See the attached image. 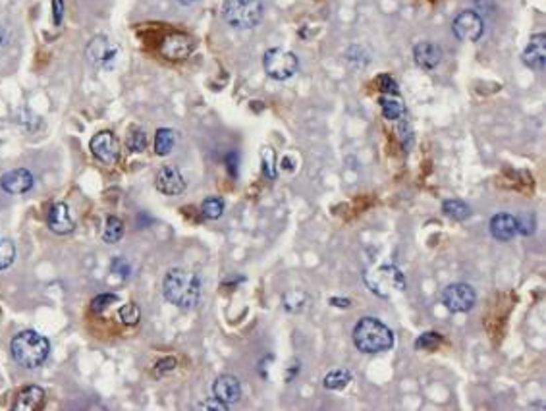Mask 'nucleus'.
Segmentation results:
<instances>
[{"label": "nucleus", "mask_w": 546, "mask_h": 411, "mask_svg": "<svg viewBox=\"0 0 546 411\" xmlns=\"http://www.w3.org/2000/svg\"><path fill=\"white\" fill-rule=\"evenodd\" d=\"M33 184H35V178L27 168L10 170L0 178V188L12 195H24L33 188Z\"/></svg>", "instance_id": "nucleus-10"}, {"label": "nucleus", "mask_w": 546, "mask_h": 411, "mask_svg": "<svg viewBox=\"0 0 546 411\" xmlns=\"http://www.w3.org/2000/svg\"><path fill=\"white\" fill-rule=\"evenodd\" d=\"M403 284H405V280H403L402 272H400L398 268L382 267L380 270H376L375 282H373L371 286H373V292L382 295V290H390V288L402 290Z\"/></svg>", "instance_id": "nucleus-18"}, {"label": "nucleus", "mask_w": 546, "mask_h": 411, "mask_svg": "<svg viewBox=\"0 0 546 411\" xmlns=\"http://www.w3.org/2000/svg\"><path fill=\"white\" fill-rule=\"evenodd\" d=\"M261 157H263V172H265V176L269 180H274L276 178V166H274V151L270 149V147H267V149H263V152H261Z\"/></svg>", "instance_id": "nucleus-30"}, {"label": "nucleus", "mask_w": 546, "mask_h": 411, "mask_svg": "<svg viewBox=\"0 0 546 411\" xmlns=\"http://www.w3.org/2000/svg\"><path fill=\"white\" fill-rule=\"evenodd\" d=\"M122 236H124V222L118 216H108L105 232H103V240L110 245H114L122 240Z\"/></svg>", "instance_id": "nucleus-23"}, {"label": "nucleus", "mask_w": 546, "mask_h": 411, "mask_svg": "<svg viewBox=\"0 0 546 411\" xmlns=\"http://www.w3.org/2000/svg\"><path fill=\"white\" fill-rule=\"evenodd\" d=\"M112 270L120 272L124 278L130 277V265H127V261L122 259V257H116V259L112 261Z\"/></svg>", "instance_id": "nucleus-34"}, {"label": "nucleus", "mask_w": 546, "mask_h": 411, "mask_svg": "<svg viewBox=\"0 0 546 411\" xmlns=\"http://www.w3.org/2000/svg\"><path fill=\"white\" fill-rule=\"evenodd\" d=\"M191 51H193V39L184 33H172L161 45L162 56H166L168 60H184L191 54Z\"/></svg>", "instance_id": "nucleus-11"}, {"label": "nucleus", "mask_w": 546, "mask_h": 411, "mask_svg": "<svg viewBox=\"0 0 546 411\" xmlns=\"http://www.w3.org/2000/svg\"><path fill=\"white\" fill-rule=\"evenodd\" d=\"M176 365H178V361H176L174 358H164V359H161L157 365H155V373H157V375L170 373V371H174V369H176Z\"/></svg>", "instance_id": "nucleus-33"}, {"label": "nucleus", "mask_w": 546, "mask_h": 411, "mask_svg": "<svg viewBox=\"0 0 546 411\" xmlns=\"http://www.w3.org/2000/svg\"><path fill=\"white\" fill-rule=\"evenodd\" d=\"M162 294L179 309H193L201 299V280L188 268H170L162 280Z\"/></svg>", "instance_id": "nucleus-1"}, {"label": "nucleus", "mask_w": 546, "mask_h": 411, "mask_svg": "<svg viewBox=\"0 0 546 411\" xmlns=\"http://www.w3.org/2000/svg\"><path fill=\"white\" fill-rule=\"evenodd\" d=\"M16 259V245L10 240L0 238V270L8 268Z\"/></svg>", "instance_id": "nucleus-26"}, {"label": "nucleus", "mask_w": 546, "mask_h": 411, "mask_svg": "<svg viewBox=\"0 0 546 411\" xmlns=\"http://www.w3.org/2000/svg\"><path fill=\"white\" fill-rule=\"evenodd\" d=\"M118 317L122 319V322L125 324H137L141 319V309L137 307V304H125L122 305V309L118 311Z\"/></svg>", "instance_id": "nucleus-27"}, {"label": "nucleus", "mask_w": 546, "mask_h": 411, "mask_svg": "<svg viewBox=\"0 0 546 411\" xmlns=\"http://www.w3.org/2000/svg\"><path fill=\"white\" fill-rule=\"evenodd\" d=\"M179 4H186V6H189V4H195L197 0H178Z\"/></svg>", "instance_id": "nucleus-41"}, {"label": "nucleus", "mask_w": 546, "mask_h": 411, "mask_svg": "<svg viewBox=\"0 0 546 411\" xmlns=\"http://www.w3.org/2000/svg\"><path fill=\"white\" fill-rule=\"evenodd\" d=\"M45 405V392L39 386H26L21 392L18 394L16 402H14V410L16 411H35L41 410Z\"/></svg>", "instance_id": "nucleus-19"}, {"label": "nucleus", "mask_w": 546, "mask_h": 411, "mask_svg": "<svg viewBox=\"0 0 546 411\" xmlns=\"http://www.w3.org/2000/svg\"><path fill=\"white\" fill-rule=\"evenodd\" d=\"M12 358L18 361L21 367L27 369H37L41 367L51 353V344L49 340L35 331H24L16 334L10 344Z\"/></svg>", "instance_id": "nucleus-3"}, {"label": "nucleus", "mask_w": 546, "mask_h": 411, "mask_svg": "<svg viewBox=\"0 0 546 411\" xmlns=\"http://www.w3.org/2000/svg\"><path fill=\"white\" fill-rule=\"evenodd\" d=\"M116 46L112 45L107 37L103 35H97L91 41L89 45H87V58H89V62L93 64V66H97V68H108L110 64L116 60Z\"/></svg>", "instance_id": "nucleus-9"}, {"label": "nucleus", "mask_w": 546, "mask_h": 411, "mask_svg": "<svg viewBox=\"0 0 546 411\" xmlns=\"http://www.w3.org/2000/svg\"><path fill=\"white\" fill-rule=\"evenodd\" d=\"M53 19L56 26H60L64 19V0H53Z\"/></svg>", "instance_id": "nucleus-35"}, {"label": "nucleus", "mask_w": 546, "mask_h": 411, "mask_svg": "<svg viewBox=\"0 0 546 411\" xmlns=\"http://www.w3.org/2000/svg\"><path fill=\"white\" fill-rule=\"evenodd\" d=\"M452 31L454 35L464 41V43H475L483 37L484 24L483 18L473 12V10H466V12H459L454 21H452Z\"/></svg>", "instance_id": "nucleus-6"}, {"label": "nucleus", "mask_w": 546, "mask_h": 411, "mask_svg": "<svg viewBox=\"0 0 546 411\" xmlns=\"http://www.w3.org/2000/svg\"><path fill=\"white\" fill-rule=\"evenodd\" d=\"M442 342V336L439 332H425L419 338L415 340V348L417 349H434Z\"/></svg>", "instance_id": "nucleus-28"}, {"label": "nucleus", "mask_w": 546, "mask_h": 411, "mask_svg": "<svg viewBox=\"0 0 546 411\" xmlns=\"http://www.w3.org/2000/svg\"><path fill=\"white\" fill-rule=\"evenodd\" d=\"M376 83H378V89L382 91L385 95H398V83H396L390 76H378V80H376Z\"/></svg>", "instance_id": "nucleus-32"}, {"label": "nucleus", "mask_w": 546, "mask_h": 411, "mask_svg": "<svg viewBox=\"0 0 546 411\" xmlns=\"http://www.w3.org/2000/svg\"><path fill=\"white\" fill-rule=\"evenodd\" d=\"M353 344L363 353H380L394 346V332L375 317H363L353 329Z\"/></svg>", "instance_id": "nucleus-2"}, {"label": "nucleus", "mask_w": 546, "mask_h": 411, "mask_svg": "<svg viewBox=\"0 0 546 411\" xmlns=\"http://www.w3.org/2000/svg\"><path fill=\"white\" fill-rule=\"evenodd\" d=\"M226 164H228L230 174H232V176H238V152L236 151L228 152V157H226Z\"/></svg>", "instance_id": "nucleus-36"}, {"label": "nucleus", "mask_w": 546, "mask_h": 411, "mask_svg": "<svg viewBox=\"0 0 546 411\" xmlns=\"http://www.w3.org/2000/svg\"><path fill=\"white\" fill-rule=\"evenodd\" d=\"M282 166H284V168H286V170L294 168V166H292V161H290V159H284V161H282Z\"/></svg>", "instance_id": "nucleus-40"}, {"label": "nucleus", "mask_w": 546, "mask_h": 411, "mask_svg": "<svg viewBox=\"0 0 546 411\" xmlns=\"http://www.w3.org/2000/svg\"><path fill=\"white\" fill-rule=\"evenodd\" d=\"M201 213L209 220H216L220 218L224 213V201L220 197H206L205 201L201 203Z\"/></svg>", "instance_id": "nucleus-25"}, {"label": "nucleus", "mask_w": 546, "mask_h": 411, "mask_svg": "<svg viewBox=\"0 0 546 411\" xmlns=\"http://www.w3.org/2000/svg\"><path fill=\"white\" fill-rule=\"evenodd\" d=\"M477 295L475 290L469 284H450V286L442 292V304L446 305L452 313H466L469 309H473Z\"/></svg>", "instance_id": "nucleus-7"}, {"label": "nucleus", "mask_w": 546, "mask_h": 411, "mask_svg": "<svg viewBox=\"0 0 546 411\" xmlns=\"http://www.w3.org/2000/svg\"><path fill=\"white\" fill-rule=\"evenodd\" d=\"M491 234H493L494 240H498V242H510L511 238L518 234V218L508 215V213H500V215L493 216Z\"/></svg>", "instance_id": "nucleus-17"}, {"label": "nucleus", "mask_w": 546, "mask_h": 411, "mask_svg": "<svg viewBox=\"0 0 546 411\" xmlns=\"http://www.w3.org/2000/svg\"><path fill=\"white\" fill-rule=\"evenodd\" d=\"M413 58H415V62L419 64L421 68H425V70H434V68L442 62V49H440L437 43L425 41V43L415 45V49H413Z\"/></svg>", "instance_id": "nucleus-16"}, {"label": "nucleus", "mask_w": 546, "mask_h": 411, "mask_svg": "<svg viewBox=\"0 0 546 411\" xmlns=\"http://www.w3.org/2000/svg\"><path fill=\"white\" fill-rule=\"evenodd\" d=\"M442 213L454 220H466L469 216V207L461 199H448L442 203Z\"/></svg>", "instance_id": "nucleus-24"}, {"label": "nucleus", "mask_w": 546, "mask_h": 411, "mask_svg": "<svg viewBox=\"0 0 546 411\" xmlns=\"http://www.w3.org/2000/svg\"><path fill=\"white\" fill-rule=\"evenodd\" d=\"M157 189L164 195H179L186 189V180L176 166H162L157 174Z\"/></svg>", "instance_id": "nucleus-12"}, {"label": "nucleus", "mask_w": 546, "mask_h": 411, "mask_svg": "<svg viewBox=\"0 0 546 411\" xmlns=\"http://www.w3.org/2000/svg\"><path fill=\"white\" fill-rule=\"evenodd\" d=\"M176 143V134L168 130V128H161L155 134V152L159 157H166L172 151V147Z\"/></svg>", "instance_id": "nucleus-20"}, {"label": "nucleus", "mask_w": 546, "mask_h": 411, "mask_svg": "<svg viewBox=\"0 0 546 411\" xmlns=\"http://www.w3.org/2000/svg\"><path fill=\"white\" fill-rule=\"evenodd\" d=\"M116 301H118V295L100 294V295H97L93 301H91V311H93V313H100V311H105V309H107L108 305L116 304Z\"/></svg>", "instance_id": "nucleus-31"}, {"label": "nucleus", "mask_w": 546, "mask_h": 411, "mask_svg": "<svg viewBox=\"0 0 546 411\" xmlns=\"http://www.w3.org/2000/svg\"><path fill=\"white\" fill-rule=\"evenodd\" d=\"M8 43H10V31L6 27L0 26V49H4Z\"/></svg>", "instance_id": "nucleus-38"}, {"label": "nucleus", "mask_w": 546, "mask_h": 411, "mask_svg": "<svg viewBox=\"0 0 546 411\" xmlns=\"http://www.w3.org/2000/svg\"><path fill=\"white\" fill-rule=\"evenodd\" d=\"M263 66L269 78L276 81L290 80L299 68V60L294 53L284 51V49H270L265 53Z\"/></svg>", "instance_id": "nucleus-5"}, {"label": "nucleus", "mask_w": 546, "mask_h": 411, "mask_svg": "<svg viewBox=\"0 0 546 411\" xmlns=\"http://www.w3.org/2000/svg\"><path fill=\"white\" fill-rule=\"evenodd\" d=\"M331 304L336 305V307H349L351 301H349V299H340V297H332Z\"/></svg>", "instance_id": "nucleus-39"}, {"label": "nucleus", "mask_w": 546, "mask_h": 411, "mask_svg": "<svg viewBox=\"0 0 546 411\" xmlns=\"http://www.w3.org/2000/svg\"><path fill=\"white\" fill-rule=\"evenodd\" d=\"M523 62L533 70H543L546 64V37L545 33H537L531 37L529 45L523 51Z\"/></svg>", "instance_id": "nucleus-15"}, {"label": "nucleus", "mask_w": 546, "mask_h": 411, "mask_svg": "<svg viewBox=\"0 0 546 411\" xmlns=\"http://www.w3.org/2000/svg\"><path fill=\"white\" fill-rule=\"evenodd\" d=\"M378 103L382 108V114L388 120H398L403 114V103L398 95H385V97H380Z\"/></svg>", "instance_id": "nucleus-21"}, {"label": "nucleus", "mask_w": 546, "mask_h": 411, "mask_svg": "<svg viewBox=\"0 0 546 411\" xmlns=\"http://www.w3.org/2000/svg\"><path fill=\"white\" fill-rule=\"evenodd\" d=\"M147 147V135L143 130H134L127 135V149L134 152H141Z\"/></svg>", "instance_id": "nucleus-29"}, {"label": "nucleus", "mask_w": 546, "mask_h": 411, "mask_svg": "<svg viewBox=\"0 0 546 411\" xmlns=\"http://www.w3.org/2000/svg\"><path fill=\"white\" fill-rule=\"evenodd\" d=\"M261 0H224L222 18L236 29H251L263 19Z\"/></svg>", "instance_id": "nucleus-4"}, {"label": "nucleus", "mask_w": 546, "mask_h": 411, "mask_svg": "<svg viewBox=\"0 0 546 411\" xmlns=\"http://www.w3.org/2000/svg\"><path fill=\"white\" fill-rule=\"evenodd\" d=\"M46 222L54 234H72L76 230V220L70 215V209L66 203H54L49 211Z\"/></svg>", "instance_id": "nucleus-14"}, {"label": "nucleus", "mask_w": 546, "mask_h": 411, "mask_svg": "<svg viewBox=\"0 0 546 411\" xmlns=\"http://www.w3.org/2000/svg\"><path fill=\"white\" fill-rule=\"evenodd\" d=\"M91 151L105 164H114L120 159V143L112 132H99L91 139Z\"/></svg>", "instance_id": "nucleus-8"}, {"label": "nucleus", "mask_w": 546, "mask_h": 411, "mask_svg": "<svg viewBox=\"0 0 546 411\" xmlns=\"http://www.w3.org/2000/svg\"><path fill=\"white\" fill-rule=\"evenodd\" d=\"M351 383V373L348 369H336V371H331L328 375L323 378L324 388L328 390H342Z\"/></svg>", "instance_id": "nucleus-22"}, {"label": "nucleus", "mask_w": 546, "mask_h": 411, "mask_svg": "<svg viewBox=\"0 0 546 411\" xmlns=\"http://www.w3.org/2000/svg\"><path fill=\"white\" fill-rule=\"evenodd\" d=\"M213 394L216 400H220L226 405L236 403L242 398V383L234 375H220L213 385Z\"/></svg>", "instance_id": "nucleus-13"}, {"label": "nucleus", "mask_w": 546, "mask_h": 411, "mask_svg": "<svg viewBox=\"0 0 546 411\" xmlns=\"http://www.w3.org/2000/svg\"><path fill=\"white\" fill-rule=\"evenodd\" d=\"M199 408H201V410H220V411L228 410V405H226V403H222V402H220V400H216V398H215V402H206V403H201V405H199Z\"/></svg>", "instance_id": "nucleus-37"}]
</instances>
